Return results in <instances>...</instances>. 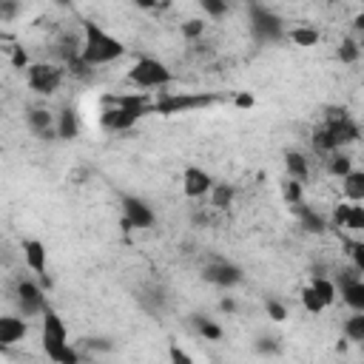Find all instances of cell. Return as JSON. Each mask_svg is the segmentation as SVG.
<instances>
[{
	"label": "cell",
	"mask_w": 364,
	"mask_h": 364,
	"mask_svg": "<svg viewBox=\"0 0 364 364\" xmlns=\"http://www.w3.org/2000/svg\"><path fill=\"white\" fill-rule=\"evenodd\" d=\"M344 336L353 341H364V310H355V316L344 321Z\"/></svg>",
	"instance_id": "obj_23"
},
{
	"label": "cell",
	"mask_w": 364,
	"mask_h": 364,
	"mask_svg": "<svg viewBox=\"0 0 364 364\" xmlns=\"http://www.w3.org/2000/svg\"><path fill=\"white\" fill-rule=\"evenodd\" d=\"M361 6H364V0H361Z\"/></svg>",
	"instance_id": "obj_43"
},
{
	"label": "cell",
	"mask_w": 364,
	"mask_h": 364,
	"mask_svg": "<svg viewBox=\"0 0 364 364\" xmlns=\"http://www.w3.org/2000/svg\"><path fill=\"white\" fill-rule=\"evenodd\" d=\"M171 361L173 364H191V355L185 350H179L176 344H171Z\"/></svg>",
	"instance_id": "obj_37"
},
{
	"label": "cell",
	"mask_w": 364,
	"mask_h": 364,
	"mask_svg": "<svg viewBox=\"0 0 364 364\" xmlns=\"http://www.w3.org/2000/svg\"><path fill=\"white\" fill-rule=\"evenodd\" d=\"M26 333H28V324L23 318H17V316H3L0 318V347H11Z\"/></svg>",
	"instance_id": "obj_15"
},
{
	"label": "cell",
	"mask_w": 364,
	"mask_h": 364,
	"mask_svg": "<svg viewBox=\"0 0 364 364\" xmlns=\"http://www.w3.org/2000/svg\"><path fill=\"white\" fill-rule=\"evenodd\" d=\"M284 168H287V176H296V179H307L310 168H307V159L299 154V151H287L284 154Z\"/></svg>",
	"instance_id": "obj_20"
},
{
	"label": "cell",
	"mask_w": 364,
	"mask_h": 364,
	"mask_svg": "<svg viewBox=\"0 0 364 364\" xmlns=\"http://www.w3.org/2000/svg\"><path fill=\"white\" fill-rule=\"evenodd\" d=\"M341 188L350 202H364V171H350L341 179Z\"/></svg>",
	"instance_id": "obj_18"
},
{
	"label": "cell",
	"mask_w": 364,
	"mask_h": 364,
	"mask_svg": "<svg viewBox=\"0 0 364 364\" xmlns=\"http://www.w3.org/2000/svg\"><path fill=\"white\" fill-rule=\"evenodd\" d=\"M327 171L333 173V176H347L353 168H350V156H344V154H338V151H333V156H330V162H327Z\"/></svg>",
	"instance_id": "obj_26"
},
{
	"label": "cell",
	"mask_w": 364,
	"mask_h": 364,
	"mask_svg": "<svg viewBox=\"0 0 364 364\" xmlns=\"http://www.w3.org/2000/svg\"><path fill=\"white\" fill-rule=\"evenodd\" d=\"M11 65H14V68H28V54L23 51V46H14V51H11Z\"/></svg>",
	"instance_id": "obj_35"
},
{
	"label": "cell",
	"mask_w": 364,
	"mask_h": 364,
	"mask_svg": "<svg viewBox=\"0 0 364 364\" xmlns=\"http://www.w3.org/2000/svg\"><path fill=\"white\" fill-rule=\"evenodd\" d=\"M353 262H355V270H358L361 279H364V245H355V247H353Z\"/></svg>",
	"instance_id": "obj_38"
},
{
	"label": "cell",
	"mask_w": 364,
	"mask_h": 364,
	"mask_svg": "<svg viewBox=\"0 0 364 364\" xmlns=\"http://www.w3.org/2000/svg\"><path fill=\"white\" fill-rule=\"evenodd\" d=\"M313 290L318 293V299L324 301V307H330L333 301H336V284L330 282V279H313Z\"/></svg>",
	"instance_id": "obj_25"
},
{
	"label": "cell",
	"mask_w": 364,
	"mask_h": 364,
	"mask_svg": "<svg viewBox=\"0 0 364 364\" xmlns=\"http://www.w3.org/2000/svg\"><path fill=\"white\" fill-rule=\"evenodd\" d=\"M57 3H60V6H68V3H71V0H57Z\"/></svg>",
	"instance_id": "obj_42"
},
{
	"label": "cell",
	"mask_w": 364,
	"mask_h": 364,
	"mask_svg": "<svg viewBox=\"0 0 364 364\" xmlns=\"http://www.w3.org/2000/svg\"><path fill=\"white\" fill-rule=\"evenodd\" d=\"M125 54V46L108 34L102 26L85 20L82 23V43H80V63L82 65H105Z\"/></svg>",
	"instance_id": "obj_2"
},
{
	"label": "cell",
	"mask_w": 364,
	"mask_h": 364,
	"mask_svg": "<svg viewBox=\"0 0 364 364\" xmlns=\"http://www.w3.org/2000/svg\"><path fill=\"white\" fill-rule=\"evenodd\" d=\"M301 304H304V310H307V313H313V316H318V313L324 310V301L318 299V293L313 290V284L301 290Z\"/></svg>",
	"instance_id": "obj_27"
},
{
	"label": "cell",
	"mask_w": 364,
	"mask_h": 364,
	"mask_svg": "<svg viewBox=\"0 0 364 364\" xmlns=\"http://www.w3.org/2000/svg\"><path fill=\"white\" fill-rule=\"evenodd\" d=\"M264 307H267V316H270L273 321H284V318H287V310H284V304H279V301H273V299H270Z\"/></svg>",
	"instance_id": "obj_34"
},
{
	"label": "cell",
	"mask_w": 364,
	"mask_h": 364,
	"mask_svg": "<svg viewBox=\"0 0 364 364\" xmlns=\"http://www.w3.org/2000/svg\"><path fill=\"white\" fill-rule=\"evenodd\" d=\"M23 259H26V264H28L43 282H48V279H46V245H43L40 239H23Z\"/></svg>",
	"instance_id": "obj_13"
},
{
	"label": "cell",
	"mask_w": 364,
	"mask_h": 364,
	"mask_svg": "<svg viewBox=\"0 0 364 364\" xmlns=\"http://www.w3.org/2000/svg\"><path fill=\"white\" fill-rule=\"evenodd\" d=\"M290 208H293V213H296L299 225H301L307 233H321V230H324V216H321L318 210L307 208L304 202H296V205H290Z\"/></svg>",
	"instance_id": "obj_16"
},
{
	"label": "cell",
	"mask_w": 364,
	"mask_h": 364,
	"mask_svg": "<svg viewBox=\"0 0 364 364\" xmlns=\"http://www.w3.org/2000/svg\"><path fill=\"white\" fill-rule=\"evenodd\" d=\"M344 304L353 310H364V279H344L341 284Z\"/></svg>",
	"instance_id": "obj_17"
},
{
	"label": "cell",
	"mask_w": 364,
	"mask_h": 364,
	"mask_svg": "<svg viewBox=\"0 0 364 364\" xmlns=\"http://www.w3.org/2000/svg\"><path fill=\"white\" fill-rule=\"evenodd\" d=\"M151 114V108H131V105H102L100 125L105 131H128L136 125L139 117Z\"/></svg>",
	"instance_id": "obj_7"
},
{
	"label": "cell",
	"mask_w": 364,
	"mask_h": 364,
	"mask_svg": "<svg viewBox=\"0 0 364 364\" xmlns=\"http://www.w3.org/2000/svg\"><path fill=\"white\" fill-rule=\"evenodd\" d=\"M358 54H361V48H358L355 40H344V43L338 46V60H341V63H355Z\"/></svg>",
	"instance_id": "obj_29"
},
{
	"label": "cell",
	"mask_w": 364,
	"mask_h": 364,
	"mask_svg": "<svg viewBox=\"0 0 364 364\" xmlns=\"http://www.w3.org/2000/svg\"><path fill=\"white\" fill-rule=\"evenodd\" d=\"M219 310L233 313V310H236V301H233V299H222V301H219Z\"/></svg>",
	"instance_id": "obj_39"
},
{
	"label": "cell",
	"mask_w": 364,
	"mask_h": 364,
	"mask_svg": "<svg viewBox=\"0 0 364 364\" xmlns=\"http://www.w3.org/2000/svg\"><path fill=\"white\" fill-rule=\"evenodd\" d=\"M202 9L210 14V17H222L228 11V0H199Z\"/></svg>",
	"instance_id": "obj_33"
},
{
	"label": "cell",
	"mask_w": 364,
	"mask_h": 364,
	"mask_svg": "<svg viewBox=\"0 0 364 364\" xmlns=\"http://www.w3.org/2000/svg\"><path fill=\"white\" fill-rule=\"evenodd\" d=\"M250 31L259 43H276L282 37V20L279 14H273L270 9H262V6H253L250 9Z\"/></svg>",
	"instance_id": "obj_8"
},
{
	"label": "cell",
	"mask_w": 364,
	"mask_h": 364,
	"mask_svg": "<svg viewBox=\"0 0 364 364\" xmlns=\"http://www.w3.org/2000/svg\"><path fill=\"white\" fill-rule=\"evenodd\" d=\"M233 105H236V108H253V105H256V100H253V94L239 91V94L233 97Z\"/></svg>",
	"instance_id": "obj_36"
},
{
	"label": "cell",
	"mask_w": 364,
	"mask_h": 364,
	"mask_svg": "<svg viewBox=\"0 0 364 364\" xmlns=\"http://www.w3.org/2000/svg\"><path fill=\"white\" fill-rule=\"evenodd\" d=\"M210 188H213V179H210L208 171H202V168H196V165H188V168L182 171V193H185L188 199H199V196L210 193Z\"/></svg>",
	"instance_id": "obj_10"
},
{
	"label": "cell",
	"mask_w": 364,
	"mask_h": 364,
	"mask_svg": "<svg viewBox=\"0 0 364 364\" xmlns=\"http://www.w3.org/2000/svg\"><path fill=\"white\" fill-rule=\"evenodd\" d=\"M182 34L188 37V40H196V37H202L205 34V20H188V23H182Z\"/></svg>",
	"instance_id": "obj_31"
},
{
	"label": "cell",
	"mask_w": 364,
	"mask_h": 364,
	"mask_svg": "<svg viewBox=\"0 0 364 364\" xmlns=\"http://www.w3.org/2000/svg\"><path fill=\"white\" fill-rule=\"evenodd\" d=\"M26 82H28V88H31L34 94L48 97V94H54V91L60 88L63 71H60L57 65H48V63H31V65L26 68Z\"/></svg>",
	"instance_id": "obj_6"
},
{
	"label": "cell",
	"mask_w": 364,
	"mask_h": 364,
	"mask_svg": "<svg viewBox=\"0 0 364 364\" xmlns=\"http://www.w3.org/2000/svg\"><path fill=\"white\" fill-rule=\"evenodd\" d=\"M344 228H350V230H355V233H361V230H364V205L353 202V208H350V216H347V225H344Z\"/></svg>",
	"instance_id": "obj_28"
},
{
	"label": "cell",
	"mask_w": 364,
	"mask_h": 364,
	"mask_svg": "<svg viewBox=\"0 0 364 364\" xmlns=\"http://www.w3.org/2000/svg\"><path fill=\"white\" fill-rule=\"evenodd\" d=\"M290 40H293L296 46H301V48H310V46L318 43V31L310 28V26H296V28L290 31Z\"/></svg>",
	"instance_id": "obj_21"
},
{
	"label": "cell",
	"mask_w": 364,
	"mask_h": 364,
	"mask_svg": "<svg viewBox=\"0 0 364 364\" xmlns=\"http://www.w3.org/2000/svg\"><path fill=\"white\" fill-rule=\"evenodd\" d=\"M26 119H28V128H31L40 139H54V136H57V125H54L51 111H46V108H31Z\"/></svg>",
	"instance_id": "obj_14"
},
{
	"label": "cell",
	"mask_w": 364,
	"mask_h": 364,
	"mask_svg": "<svg viewBox=\"0 0 364 364\" xmlns=\"http://www.w3.org/2000/svg\"><path fill=\"white\" fill-rule=\"evenodd\" d=\"M17 307L23 310L26 318H28V316H43L48 304H46V296H43L40 284H34V282H20V284H17Z\"/></svg>",
	"instance_id": "obj_9"
},
{
	"label": "cell",
	"mask_w": 364,
	"mask_h": 364,
	"mask_svg": "<svg viewBox=\"0 0 364 364\" xmlns=\"http://www.w3.org/2000/svg\"><path fill=\"white\" fill-rule=\"evenodd\" d=\"M196 330H199L205 338H210V341H219V338H222V327L213 324V321H208V318H199V316H196Z\"/></svg>",
	"instance_id": "obj_30"
},
{
	"label": "cell",
	"mask_w": 364,
	"mask_h": 364,
	"mask_svg": "<svg viewBox=\"0 0 364 364\" xmlns=\"http://www.w3.org/2000/svg\"><path fill=\"white\" fill-rule=\"evenodd\" d=\"M122 213L134 228H151L154 225V210L136 196H122Z\"/></svg>",
	"instance_id": "obj_12"
},
{
	"label": "cell",
	"mask_w": 364,
	"mask_h": 364,
	"mask_svg": "<svg viewBox=\"0 0 364 364\" xmlns=\"http://www.w3.org/2000/svg\"><path fill=\"white\" fill-rule=\"evenodd\" d=\"M230 202H233V188L230 185H213L210 188V205L213 208L225 210V208H230Z\"/></svg>",
	"instance_id": "obj_24"
},
{
	"label": "cell",
	"mask_w": 364,
	"mask_h": 364,
	"mask_svg": "<svg viewBox=\"0 0 364 364\" xmlns=\"http://www.w3.org/2000/svg\"><path fill=\"white\" fill-rule=\"evenodd\" d=\"M205 279L216 287H233L242 282V267H236L233 262H210L205 267Z\"/></svg>",
	"instance_id": "obj_11"
},
{
	"label": "cell",
	"mask_w": 364,
	"mask_h": 364,
	"mask_svg": "<svg viewBox=\"0 0 364 364\" xmlns=\"http://www.w3.org/2000/svg\"><path fill=\"white\" fill-rule=\"evenodd\" d=\"M43 350L57 364H77L80 361L77 350L68 347V330H65L63 318L51 307H46V313H43Z\"/></svg>",
	"instance_id": "obj_3"
},
{
	"label": "cell",
	"mask_w": 364,
	"mask_h": 364,
	"mask_svg": "<svg viewBox=\"0 0 364 364\" xmlns=\"http://www.w3.org/2000/svg\"><path fill=\"white\" fill-rule=\"evenodd\" d=\"M358 134L361 131H358V125H355V119L350 117L347 108H327L324 122L313 128V148L321 151V154H333L341 145L355 142Z\"/></svg>",
	"instance_id": "obj_1"
},
{
	"label": "cell",
	"mask_w": 364,
	"mask_h": 364,
	"mask_svg": "<svg viewBox=\"0 0 364 364\" xmlns=\"http://www.w3.org/2000/svg\"><path fill=\"white\" fill-rule=\"evenodd\" d=\"M282 196H284V202H287V205H296V202H301V196H304L301 179H296V176H287V179L282 182Z\"/></svg>",
	"instance_id": "obj_22"
},
{
	"label": "cell",
	"mask_w": 364,
	"mask_h": 364,
	"mask_svg": "<svg viewBox=\"0 0 364 364\" xmlns=\"http://www.w3.org/2000/svg\"><path fill=\"white\" fill-rule=\"evenodd\" d=\"M216 102V94H165L154 102V114L173 117V114H188L196 108H208Z\"/></svg>",
	"instance_id": "obj_5"
},
{
	"label": "cell",
	"mask_w": 364,
	"mask_h": 364,
	"mask_svg": "<svg viewBox=\"0 0 364 364\" xmlns=\"http://www.w3.org/2000/svg\"><path fill=\"white\" fill-rule=\"evenodd\" d=\"M355 28H358V31H364V11L355 17Z\"/></svg>",
	"instance_id": "obj_41"
},
{
	"label": "cell",
	"mask_w": 364,
	"mask_h": 364,
	"mask_svg": "<svg viewBox=\"0 0 364 364\" xmlns=\"http://www.w3.org/2000/svg\"><path fill=\"white\" fill-rule=\"evenodd\" d=\"M131 3H136L139 9H156L159 6V0H131Z\"/></svg>",
	"instance_id": "obj_40"
},
{
	"label": "cell",
	"mask_w": 364,
	"mask_h": 364,
	"mask_svg": "<svg viewBox=\"0 0 364 364\" xmlns=\"http://www.w3.org/2000/svg\"><path fill=\"white\" fill-rule=\"evenodd\" d=\"M125 80L134 82V85H139V88H165V85L173 82V74H171V68L165 63H159L154 57H139L128 68Z\"/></svg>",
	"instance_id": "obj_4"
},
{
	"label": "cell",
	"mask_w": 364,
	"mask_h": 364,
	"mask_svg": "<svg viewBox=\"0 0 364 364\" xmlns=\"http://www.w3.org/2000/svg\"><path fill=\"white\" fill-rule=\"evenodd\" d=\"M80 134V122H77V114L71 108L60 111V119H57V136L60 139H74Z\"/></svg>",
	"instance_id": "obj_19"
},
{
	"label": "cell",
	"mask_w": 364,
	"mask_h": 364,
	"mask_svg": "<svg viewBox=\"0 0 364 364\" xmlns=\"http://www.w3.org/2000/svg\"><path fill=\"white\" fill-rule=\"evenodd\" d=\"M350 208H353V202H350V199H347V202H338V205L333 208V225H336V228H344V225H347Z\"/></svg>",
	"instance_id": "obj_32"
}]
</instances>
